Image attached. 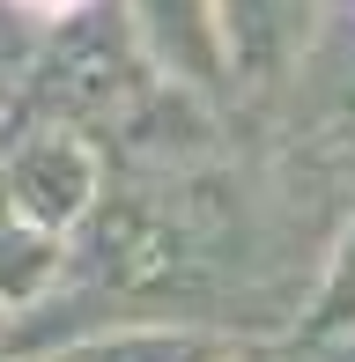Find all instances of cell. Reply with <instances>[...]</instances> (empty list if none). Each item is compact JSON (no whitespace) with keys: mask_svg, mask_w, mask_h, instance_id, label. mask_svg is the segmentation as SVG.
Instances as JSON below:
<instances>
[{"mask_svg":"<svg viewBox=\"0 0 355 362\" xmlns=\"http://www.w3.org/2000/svg\"><path fill=\"white\" fill-rule=\"evenodd\" d=\"M156 89H163V74H156L149 52L134 45L119 0H89V8H74L67 23H52L37 37L30 67L15 74V89H8V111L15 119H37V126L89 134L104 148Z\"/></svg>","mask_w":355,"mask_h":362,"instance_id":"obj_1","label":"cell"},{"mask_svg":"<svg viewBox=\"0 0 355 362\" xmlns=\"http://www.w3.org/2000/svg\"><path fill=\"white\" fill-rule=\"evenodd\" d=\"M104 177H111V163H104V148L89 134L0 111V200H8L15 215L74 237L82 215L96 207V192H104Z\"/></svg>","mask_w":355,"mask_h":362,"instance_id":"obj_2","label":"cell"},{"mask_svg":"<svg viewBox=\"0 0 355 362\" xmlns=\"http://www.w3.org/2000/svg\"><path fill=\"white\" fill-rule=\"evenodd\" d=\"M326 0H215L222 59H230V104L260 119L289 96L296 67L311 59Z\"/></svg>","mask_w":355,"mask_h":362,"instance_id":"obj_3","label":"cell"},{"mask_svg":"<svg viewBox=\"0 0 355 362\" xmlns=\"http://www.w3.org/2000/svg\"><path fill=\"white\" fill-rule=\"evenodd\" d=\"M134 45L170 89H192L207 104H230V59H222L215 0H119Z\"/></svg>","mask_w":355,"mask_h":362,"instance_id":"obj_4","label":"cell"},{"mask_svg":"<svg viewBox=\"0 0 355 362\" xmlns=\"http://www.w3.org/2000/svg\"><path fill=\"white\" fill-rule=\"evenodd\" d=\"M67 281V237L30 215H15L8 200H0V318H23V310H37L45 296Z\"/></svg>","mask_w":355,"mask_h":362,"instance_id":"obj_5","label":"cell"},{"mask_svg":"<svg viewBox=\"0 0 355 362\" xmlns=\"http://www.w3.org/2000/svg\"><path fill=\"white\" fill-rule=\"evenodd\" d=\"M230 340L200 325H104L89 340H67L45 362H222Z\"/></svg>","mask_w":355,"mask_h":362,"instance_id":"obj_6","label":"cell"},{"mask_svg":"<svg viewBox=\"0 0 355 362\" xmlns=\"http://www.w3.org/2000/svg\"><path fill=\"white\" fill-rule=\"evenodd\" d=\"M326 340H355V215L341 222L326 267H318V288L296 318V348H326Z\"/></svg>","mask_w":355,"mask_h":362,"instance_id":"obj_7","label":"cell"},{"mask_svg":"<svg viewBox=\"0 0 355 362\" xmlns=\"http://www.w3.org/2000/svg\"><path fill=\"white\" fill-rule=\"evenodd\" d=\"M37 37H45V30H37V23H23V15H15L8 0H0V96H8V89H15V74L30 67Z\"/></svg>","mask_w":355,"mask_h":362,"instance_id":"obj_8","label":"cell"},{"mask_svg":"<svg viewBox=\"0 0 355 362\" xmlns=\"http://www.w3.org/2000/svg\"><path fill=\"white\" fill-rule=\"evenodd\" d=\"M23 23H37V30H52V23H67L74 8H89V0H8Z\"/></svg>","mask_w":355,"mask_h":362,"instance_id":"obj_9","label":"cell"},{"mask_svg":"<svg viewBox=\"0 0 355 362\" xmlns=\"http://www.w3.org/2000/svg\"><path fill=\"white\" fill-rule=\"evenodd\" d=\"M222 362H296V348H281V340H230Z\"/></svg>","mask_w":355,"mask_h":362,"instance_id":"obj_10","label":"cell"},{"mask_svg":"<svg viewBox=\"0 0 355 362\" xmlns=\"http://www.w3.org/2000/svg\"><path fill=\"white\" fill-rule=\"evenodd\" d=\"M0 362H45V355H8V348H0Z\"/></svg>","mask_w":355,"mask_h":362,"instance_id":"obj_11","label":"cell"},{"mask_svg":"<svg viewBox=\"0 0 355 362\" xmlns=\"http://www.w3.org/2000/svg\"><path fill=\"white\" fill-rule=\"evenodd\" d=\"M0 348H8V318H0Z\"/></svg>","mask_w":355,"mask_h":362,"instance_id":"obj_12","label":"cell"},{"mask_svg":"<svg viewBox=\"0 0 355 362\" xmlns=\"http://www.w3.org/2000/svg\"><path fill=\"white\" fill-rule=\"evenodd\" d=\"M0 111H8V96H0Z\"/></svg>","mask_w":355,"mask_h":362,"instance_id":"obj_13","label":"cell"}]
</instances>
